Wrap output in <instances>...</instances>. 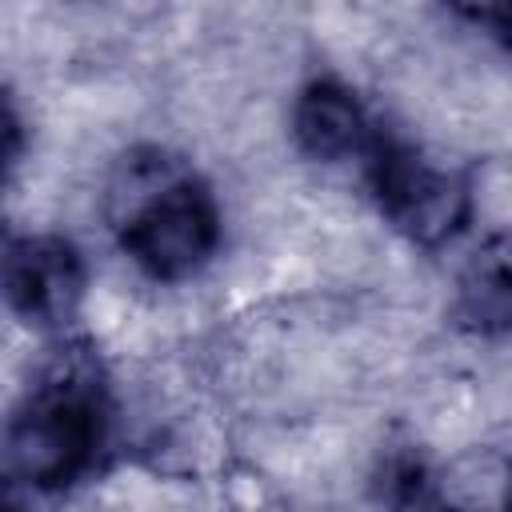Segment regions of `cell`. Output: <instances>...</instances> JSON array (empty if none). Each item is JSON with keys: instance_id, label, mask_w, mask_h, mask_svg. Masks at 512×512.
Instances as JSON below:
<instances>
[{"instance_id": "cell-1", "label": "cell", "mask_w": 512, "mask_h": 512, "mask_svg": "<svg viewBox=\"0 0 512 512\" xmlns=\"http://www.w3.org/2000/svg\"><path fill=\"white\" fill-rule=\"evenodd\" d=\"M112 436V400L84 348L60 352L4 428V468L36 492H60L96 472Z\"/></svg>"}, {"instance_id": "cell-2", "label": "cell", "mask_w": 512, "mask_h": 512, "mask_svg": "<svg viewBox=\"0 0 512 512\" xmlns=\"http://www.w3.org/2000/svg\"><path fill=\"white\" fill-rule=\"evenodd\" d=\"M112 228L144 276L176 284L216 256L224 216L212 188L188 164L144 152L124 164L112 188Z\"/></svg>"}, {"instance_id": "cell-3", "label": "cell", "mask_w": 512, "mask_h": 512, "mask_svg": "<svg viewBox=\"0 0 512 512\" xmlns=\"http://www.w3.org/2000/svg\"><path fill=\"white\" fill-rule=\"evenodd\" d=\"M368 184L384 220L420 248H440L472 220L468 176L432 164L416 144L392 132H372L364 148Z\"/></svg>"}, {"instance_id": "cell-4", "label": "cell", "mask_w": 512, "mask_h": 512, "mask_svg": "<svg viewBox=\"0 0 512 512\" xmlns=\"http://www.w3.org/2000/svg\"><path fill=\"white\" fill-rule=\"evenodd\" d=\"M88 272L64 236H20L0 252V292L36 328H64L84 300Z\"/></svg>"}, {"instance_id": "cell-5", "label": "cell", "mask_w": 512, "mask_h": 512, "mask_svg": "<svg viewBox=\"0 0 512 512\" xmlns=\"http://www.w3.org/2000/svg\"><path fill=\"white\" fill-rule=\"evenodd\" d=\"M372 120L360 104V96L340 84L336 76H316L300 88L292 104V136L304 156L336 164L348 156H364L372 140Z\"/></svg>"}, {"instance_id": "cell-6", "label": "cell", "mask_w": 512, "mask_h": 512, "mask_svg": "<svg viewBox=\"0 0 512 512\" xmlns=\"http://www.w3.org/2000/svg\"><path fill=\"white\" fill-rule=\"evenodd\" d=\"M508 304H512V292H508V244L504 236L488 240L480 248V256L472 260L464 284H460V316L476 328V332H488V336H500L508 328Z\"/></svg>"}, {"instance_id": "cell-7", "label": "cell", "mask_w": 512, "mask_h": 512, "mask_svg": "<svg viewBox=\"0 0 512 512\" xmlns=\"http://www.w3.org/2000/svg\"><path fill=\"white\" fill-rule=\"evenodd\" d=\"M20 148H24V120H20L16 104H12V96L0 88V188H4L8 168L16 164Z\"/></svg>"}, {"instance_id": "cell-8", "label": "cell", "mask_w": 512, "mask_h": 512, "mask_svg": "<svg viewBox=\"0 0 512 512\" xmlns=\"http://www.w3.org/2000/svg\"><path fill=\"white\" fill-rule=\"evenodd\" d=\"M0 512H24V508H20V504H16L8 492H0Z\"/></svg>"}]
</instances>
